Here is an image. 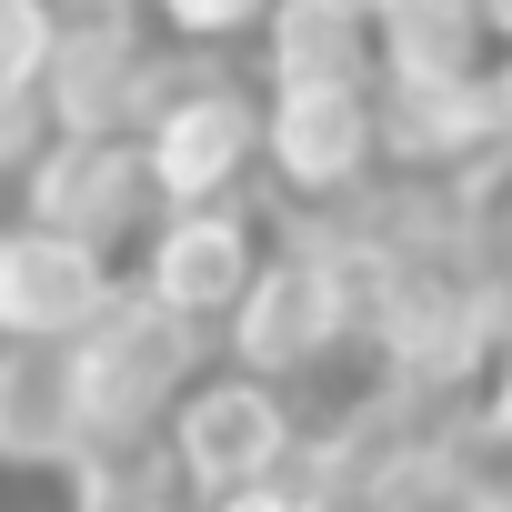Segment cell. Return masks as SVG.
I'll use <instances>...</instances> for the list:
<instances>
[{
  "label": "cell",
  "instance_id": "12",
  "mask_svg": "<svg viewBox=\"0 0 512 512\" xmlns=\"http://www.w3.org/2000/svg\"><path fill=\"white\" fill-rule=\"evenodd\" d=\"M372 31H382V71H492L502 61L482 0H382Z\"/></svg>",
  "mask_w": 512,
  "mask_h": 512
},
{
  "label": "cell",
  "instance_id": "17",
  "mask_svg": "<svg viewBox=\"0 0 512 512\" xmlns=\"http://www.w3.org/2000/svg\"><path fill=\"white\" fill-rule=\"evenodd\" d=\"M492 131H502V151H512V51L492 61Z\"/></svg>",
  "mask_w": 512,
  "mask_h": 512
},
{
  "label": "cell",
  "instance_id": "9",
  "mask_svg": "<svg viewBox=\"0 0 512 512\" xmlns=\"http://www.w3.org/2000/svg\"><path fill=\"white\" fill-rule=\"evenodd\" d=\"M382 151L392 181H472L502 131H492V71H382Z\"/></svg>",
  "mask_w": 512,
  "mask_h": 512
},
{
  "label": "cell",
  "instance_id": "18",
  "mask_svg": "<svg viewBox=\"0 0 512 512\" xmlns=\"http://www.w3.org/2000/svg\"><path fill=\"white\" fill-rule=\"evenodd\" d=\"M482 21H492V51H512V0H482Z\"/></svg>",
  "mask_w": 512,
  "mask_h": 512
},
{
  "label": "cell",
  "instance_id": "22",
  "mask_svg": "<svg viewBox=\"0 0 512 512\" xmlns=\"http://www.w3.org/2000/svg\"><path fill=\"white\" fill-rule=\"evenodd\" d=\"M342 11H382V0H342Z\"/></svg>",
  "mask_w": 512,
  "mask_h": 512
},
{
  "label": "cell",
  "instance_id": "8",
  "mask_svg": "<svg viewBox=\"0 0 512 512\" xmlns=\"http://www.w3.org/2000/svg\"><path fill=\"white\" fill-rule=\"evenodd\" d=\"M392 181L372 91H272V191L292 211H352Z\"/></svg>",
  "mask_w": 512,
  "mask_h": 512
},
{
  "label": "cell",
  "instance_id": "1",
  "mask_svg": "<svg viewBox=\"0 0 512 512\" xmlns=\"http://www.w3.org/2000/svg\"><path fill=\"white\" fill-rule=\"evenodd\" d=\"M342 352H362L352 342V292H342V221L332 211H282V241H272L262 282L221 322V362L292 392Z\"/></svg>",
  "mask_w": 512,
  "mask_h": 512
},
{
  "label": "cell",
  "instance_id": "2",
  "mask_svg": "<svg viewBox=\"0 0 512 512\" xmlns=\"http://www.w3.org/2000/svg\"><path fill=\"white\" fill-rule=\"evenodd\" d=\"M221 332L161 312V302H121L91 342H81V402H91V452H161L171 412L191 402V382L221 362Z\"/></svg>",
  "mask_w": 512,
  "mask_h": 512
},
{
  "label": "cell",
  "instance_id": "14",
  "mask_svg": "<svg viewBox=\"0 0 512 512\" xmlns=\"http://www.w3.org/2000/svg\"><path fill=\"white\" fill-rule=\"evenodd\" d=\"M272 11H282V0H151V21H161L181 51H211V61H231L241 41H262Z\"/></svg>",
  "mask_w": 512,
  "mask_h": 512
},
{
  "label": "cell",
  "instance_id": "10",
  "mask_svg": "<svg viewBox=\"0 0 512 512\" xmlns=\"http://www.w3.org/2000/svg\"><path fill=\"white\" fill-rule=\"evenodd\" d=\"M0 462L31 482H61L91 462L81 342H0Z\"/></svg>",
  "mask_w": 512,
  "mask_h": 512
},
{
  "label": "cell",
  "instance_id": "3",
  "mask_svg": "<svg viewBox=\"0 0 512 512\" xmlns=\"http://www.w3.org/2000/svg\"><path fill=\"white\" fill-rule=\"evenodd\" d=\"M302 442H312V412H302L282 382L241 372V362H211V372L191 382V402L171 412V432H161L171 482H181L191 502H231V492H251V482H282V472L302 462Z\"/></svg>",
  "mask_w": 512,
  "mask_h": 512
},
{
  "label": "cell",
  "instance_id": "7",
  "mask_svg": "<svg viewBox=\"0 0 512 512\" xmlns=\"http://www.w3.org/2000/svg\"><path fill=\"white\" fill-rule=\"evenodd\" d=\"M131 302V262L81 231L11 221L0 231V342H91Z\"/></svg>",
  "mask_w": 512,
  "mask_h": 512
},
{
  "label": "cell",
  "instance_id": "5",
  "mask_svg": "<svg viewBox=\"0 0 512 512\" xmlns=\"http://www.w3.org/2000/svg\"><path fill=\"white\" fill-rule=\"evenodd\" d=\"M21 221H51V231H81V241H101V251H131L161 231V171H151V151L131 141V131H91V141H51L21 181Z\"/></svg>",
  "mask_w": 512,
  "mask_h": 512
},
{
  "label": "cell",
  "instance_id": "15",
  "mask_svg": "<svg viewBox=\"0 0 512 512\" xmlns=\"http://www.w3.org/2000/svg\"><path fill=\"white\" fill-rule=\"evenodd\" d=\"M201 512H312V492L282 472V482H251V492H231V502H201Z\"/></svg>",
  "mask_w": 512,
  "mask_h": 512
},
{
  "label": "cell",
  "instance_id": "16",
  "mask_svg": "<svg viewBox=\"0 0 512 512\" xmlns=\"http://www.w3.org/2000/svg\"><path fill=\"white\" fill-rule=\"evenodd\" d=\"M482 432H492L502 462H512V352H502V372H492V392H482Z\"/></svg>",
  "mask_w": 512,
  "mask_h": 512
},
{
  "label": "cell",
  "instance_id": "21",
  "mask_svg": "<svg viewBox=\"0 0 512 512\" xmlns=\"http://www.w3.org/2000/svg\"><path fill=\"white\" fill-rule=\"evenodd\" d=\"M482 512H512V482H502V492H492V502H482Z\"/></svg>",
  "mask_w": 512,
  "mask_h": 512
},
{
  "label": "cell",
  "instance_id": "19",
  "mask_svg": "<svg viewBox=\"0 0 512 512\" xmlns=\"http://www.w3.org/2000/svg\"><path fill=\"white\" fill-rule=\"evenodd\" d=\"M131 512H201L191 492H151V502H131Z\"/></svg>",
  "mask_w": 512,
  "mask_h": 512
},
{
  "label": "cell",
  "instance_id": "6",
  "mask_svg": "<svg viewBox=\"0 0 512 512\" xmlns=\"http://www.w3.org/2000/svg\"><path fill=\"white\" fill-rule=\"evenodd\" d=\"M272 241H282V231L251 211V201L161 211V231L131 251V292L161 302V312H181V322H201V332H221V322L251 302V282H262V262H272Z\"/></svg>",
  "mask_w": 512,
  "mask_h": 512
},
{
  "label": "cell",
  "instance_id": "13",
  "mask_svg": "<svg viewBox=\"0 0 512 512\" xmlns=\"http://www.w3.org/2000/svg\"><path fill=\"white\" fill-rule=\"evenodd\" d=\"M61 41H71L61 0H0V101H41Z\"/></svg>",
  "mask_w": 512,
  "mask_h": 512
},
{
  "label": "cell",
  "instance_id": "4",
  "mask_svg": "<svg viewBox=\"0 0 512 512\" xmlns=\"http://www.w3.org/2000/svg\"><path fill=\"white\" fill-rule=\"evenodd\" d=\"M151 171H161V201L171 211H211L251 181H272V91L241 81L231 61H191V81L161 101V121L141 131Z\"/></svg>",
  "mask_w": 512,
  "mask_h": 512
},
{
  "label": "cell",
  "instance_id": "20",
  "mask_svg": "<svg viewBox=\"0 0 512 512\" xmlns=\"http://www.w3.org/2000/svg\"><path fill=\"white\" fill-rule=\"evenodd\" d=\"M61 11H151V0H61Z\"/></svg>",
  "mask_w": 512,
  "mask_h": 512
},
{
  "label": "cell",
  "instance_id": "11",
  "mask_svg": "<svg viewBox=\"0 0 512 512\" xmlns=\"http://www.w3.org/2000/svg\"><path fill=\"white\" fill-rule=\"evenodd\" d=\"M251 81L262 91H382V31L372 11H342V0H282L272 31L251 41Z\"/></svg>",
  "mask_w": 512,
  "mask_h": 512
}]
</instances>
